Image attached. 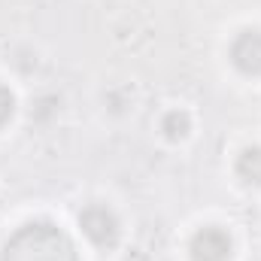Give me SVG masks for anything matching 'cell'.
Masks as SVG:
<instances>
[{"mask_svg":"<svg viewBox=\"0 0 261 261\" xmlns=\"http://www.w3.org/2000/svg\"><path fill=\"white\" fill-rule=\"evenodd\" d=\"M237 176L249 186H261V149L258 146H249L240 152L237 158Z\"/></svg>","mask_w":261,"mask_h":261,"instance_id":"obj_5","label":"cell"},{"mask_svg":"<svg viewBox=\"0 0 261 261\" xmlns=\"http://www.w3.org/2000/svg\"><path fill=\"white\" fill-rule=\"evenodd\" d=\"M189 252L192 261H231V237L216 225L200 228L189 243Z\"/></svg>","mask_w":261,"mask_h":261,"instance_id":"obj_3","label":"cell"},{"mask_svg":"<svg viewBox=\"0 0 261 261\" xmlns=\"http://www.w3.org/2000/svg\"><path fill=\"white\" fill-rule=\"evenodd\" d=\"M12 113H15V97H12V91L0 82V128L12 119Z\"/></svg>","mask_w":261,"mask_h":261,"instance_id":"obj_7","label":"cell"},{"mask_svg":"<svg viewBox=\"0 0 261 261\" xmlns=\"http://www.w3.org/2000/svg\"><path fill=\"white\" fill-rule=\"evenodd\" d=\"M79 228L100 249H113L119 243V234H122V225H119L116 213L110 206H103V203H88L79 213Z\"/></svg>","mask_w":261,"mask_h":261,"instance_id":"obj_2","label":"cell"},{"mask_svg":"<svg viewBox=\"0 0 261 261\" xmlns=\"http://www.w3.org/2000/svg\"><path fill=\"white\" fill-rule=\"evenodd\" d=\"M189 116L186 113H179V110H173V113H167L164 119H161V130L170 137V140H182L186 134H189Z\"/></svg>","mask_w":261,"mask_h":261,"instance_id":"obj_6","label":"cell"},{"mask_svg":"<svg viewBox=\"0 0 261 261\" xmlns=\"http://www.w3.org/2000/svg\"><path fill=\"white\" fill-rule=\"evenodd\" d=\"M231 61L240 73L258 76L261 73V31H240L231 43Z\"/></svg>","mask_w":261,"mask_h":261,"instance_id":"obj_4","label":"cell"},{"mask_svg":"<svg viewBox=\"0 0 261 261\" xmlns=\"http://www.w3.org/2000/svg\"><path fill=\"white\" fill-rule=\"evenodd\" d=\"M0 261H79V252L67 231L49 219H37L9 234Z\"/></svg>","mask_w":261,"mask_h":261,"instance_id":"obj_1","label":"cell"}]
</instances>
